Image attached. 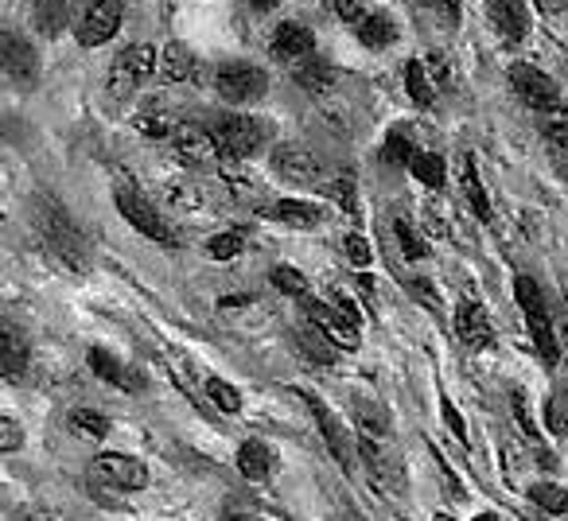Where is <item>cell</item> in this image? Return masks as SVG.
Listing matches in <instances>:
<instances>
[{
	"label": "cell",
	"instance_id": "cell-1",
	"mask_svg": "<svg viewBox=\"0 0 568 521\" xmlns=\"http://www.w3.org/2000/svg\"><path fill=\"white\" fill-rule=\"evenodd\" d=\"M113 203H118V211L125 214L129 226L141 229L149 242L164 245V249H175V245H180V234L168 226L164 214H160L156 206H152L149 198H144L141 191L133 187V183H118V191H113Z\"/></svg>",
	"mask_w": 568,
	"mask_h": 521
},
{
	"label": "cell",
	"instance_id": "cell-2",
	"mask_svg": "<svg viewBox=\"0 0 568 521\" xmlns=\"http://www.w3.org/2000/svg\"><path fill=\"white\" fill-rule=\"evenodd\" d=\"M514 293H518V304H521V311H526V319H529V335H534V343H537V355H541L549 366H557L560 339H557V324H552L549 304H545L541 288H537L529 277H518V280H514Z\"/></svg>",
	"mask_w": 568,
	"mask_h": 521
},
{
	"label": "cell",
	"instance_id": "cell-3",
	"mask_svg": "<svg viewBox=\"0 0 568 521\" xmlns=\"http://www.w3.org/2000/svg\"><path fill=\"white\" fill-rule=\"evenodd\" d=\"M40 234L48 242V249L55 253L59 260H67L71 269H82L87 265V237L79 234L71 218L63 214V206H43L40 211Z\"/></svg>",
	"mask_w": 568,
	"mask_h": 521
},
{
	"label": "cell",
	"instance_id": "cell-4",
	"mask_svg": "<svg viewBox=\"0 0 568 521\" xmlns=\"http://www.w3.org/2000/svg\"><path fill=\"white\" fill-rule=\"evenodd\" d=\"M152 71H160V55L149 48V43H133V48H125L118 59H113L110 79H105L110 86L105 90H110V98H129Z\"/></svg>",
	"mask_w": 568,
	"mask_h": 521
},
{
	"label": "cell",
	"instance_id": "cell-5",
	"mask_svg": "<svg viewBox=\"0 0 568 521\" xmlns=\"http://www.w3.org/2000/svg\"><path fill=\"white\" fill-rule=\"evenodd\" d=\"M90 479L113 490H144L149 487V467H144V459H133L125 451H102L90 463Z\"/></svg>",
	"mask_w": 568,
	"mask_h": 521
},
{
	"label": "cell",
	"instance_id": "cell-6",
	"mask_svg": "<svg viewBox=\"0 0 568 521\" xmlns=\"http://www.w3.org/2000/svg\"><path fill=\"white\" fill-rule=\"evenodd\" d=\"M214 90H219L222 102H230V105H253L265 98L268 79H265V71H257V67H250V63H226L214 74Z\"/></svg>",
	"mask_w": 568,
	"mask_h": 521
},
{
	"label": "cell",
	"instance_id": "cell-7",
	"mask_svg": "<svg viewBox=\"0 0 568 521\" xmlns=\"http://www.w3.org/2000/svg\"><path fill=\"white\" fill-rule=\"evenodd\" d=\"M214 136H219V152L226 160H250L261 149V141H265V125L234 113V118H219Z\"/></svg>",
	"mask_w": 568,
	"mask_h": 521
},
{
	"label": "cell",
	"instance_id": "cell-8",
	"mask_svg": "<svg viewBox=\"0 0 568 521\" xmlns=\"http://www.w3.org/2000/svg\"><path fill=\"white\" fill-rule=\"evenodd\" d=\"M358 456H363L371 487H378L382 494H402L405 474H402V467H397V459L386 451V440H366V436H358Z\"/></svg>",
	"mask_w": 568,
	"mask_h": 521
},
{
	"label": "cell",
	"instance_id": "cell-9",
	"mask_svg": "<svg viewBox=\"0 0 568 521\" xmlns=\"http://www.w3.org/2000/svg\"><path fill=\"white\" fill-rule=\"evenodd\" d=\"M121 20H125V4L121 0H94L82 12V24L74 35H79L82 48H102V43H110L121 32Z\"/></svg>",
	"mask_w": 568,
	"mask_h": 521
},
{
	"label": "cell",
	"instance_id": "cell-10",
	"mask_svg": "<svg viewBox=\"0 0 568 521\" xmlns=\"http://www.w3.org/2000/svg\"><path fill=\"white\" fill-rule=\"evenodd\" d=\"M273 172L281 175L284 183H301V187H312V183H320V175H324V164H320L316 152L304 149V144H276Z\"/></svg>",
	"mask_w": 568,
	"mask_h": 521
},
{
	"label": "cell",
	"instance_id": "cell-11",
	"mask_svg": "<svg viewBox=\"0 0 568 521\" xmlns=\"http://www.w3.org/2000/svg\"><path fill=\"white\" fill-rule=\"evenodd\" d=\"M308 304V324H316L339 350H358V324L343 316L332 300H304Z\"/></svg>",
	"mask_w": 568,
	"mask_h": 521
},
{
	"label": "cell",
	"instance_id": "cell-12",
	"mask_svg": "<svg viewBox=\"0 0 568 521\" xmlns=\"http://www.w3.org/2000/svg\"><path fill=\"white\" fill-rule=\"evenodd\" d=\"M172 149L183 164H206V160L219 156V136H214V129L199 125V121H180L172 133Z\"/></svg>",
	"mask_w": 568,
	"mask_h": 521
},
{
	"label": "cell",
	"instance_id": "cell-13",
	"mask_svg": "<svg viewBox=\"0 0 568 521\" xmlns=\"http://www.w3.org/2000/svg\"><path fill=\"white\" fill-rule=\"evenodd\" d=\"M510 82L514 90H518V98L526 105H534V110H557V82L549 79V74H541L537 67L529 63H514L510 67Z\"/></svg>",
	"mask_w": 568,
	"mask_h": 521
},
{
	"label": "cell",
	"instance_id": "cell-14",
	"mask_svg": "<svg viewBox=\"0 0 568 521\" xmlns=\"http://www.w3.org/2000/svg\"><path fill=\"white\" fill-rule=\"evenodd\" d=\"M312 51H316V35H312L308 28L296 24V20H284V24H276L273 55L281 59V63H304V59H312Z\"/></svg>",
	"mask_w": 568,
	"mask_h": 521
},
{
	"label": "cell",
	"instance_id": "cell-15",
	"mask_svg": "<svg viewBox=\"0 0 568 521\" xmlns=\"http://www.w3.org/2000/svg\"><path fill=\"white\" fill-rule=\"evenodd\" d=\"M456 335H459V343L471 347V350H487L490 343H495V327H490L483 304H475V300L459 304L456 308Z\"/></svg>",
	"mask_w": 568,
	"mask_h": 521
},
{
	"label": "cell",
	"instance_id": "cell-16",
	"mask_svg": "<svg viewBox=\"0 0 568 521\" xmlns=\"http://www.w3.org/2000/svg\"><path fill=\"white\" fill-rule=\"evenodd\" d=\"M4 71H9L12 82L20 86H32L36 74H40V59H36V48L17 32H4Z\"/></svg>",
	"mask_w": 568,
	"mask_h": 521
},
{
	"label": "cell",
	"instance_id": "cell-17",
	"mask_svg": "<svg viewBox=\"0 0 568 521\" xmlns=\"http://www.w3.org/2000/svg\"><path fill=\"white\" fill-rule=\"evenodd\" d=\"M301 397L308 401L312 417H316V425H320V436H324V443L332 448V456L339 459L343 471H351V443H347V432L339 428V420H335V412L327 409V405L320 401L316 394H301Z\"/></svg>",
	"mask_w": 568,
	"mask_h": 521
},
{
	"label": "cell",
	"instance_id": "cell-18",
	"mask_svg": "<svg viewBox=\"0 0 568 521\" xmlns=\"http://www.w3.org/2000/svg\"><path fill=\"white\" fill-rule=\"evenodd\" d=\"M90 370H94L102 381H110L113 389H125V394H136V389L144 386V378L133 370V366H125L121 358H113L110 350H102V347L90 350Z\"/></svg>",
	"mask_w": 568,
	"mask_h": 521
},
{
	"label": "cell",
	"instance_id": "cell-19",
	"mask_svg": "<svg viewBox=\"0 0 568 521\" xmlns=\"http://www.w3.org/2000/svg\"><path fill=\"white\" fill-rule=\"evenodd\" d=\"M219 180L226 183V191L237 203H261V198H265V183L245 167V160H222Z\"/></svg>",
	"mask_w": 568,
	"mask_h": 521
},
{
	"label": "cell",
	"instance_id": "cell-20",
	"mask_svg": "<svg viewBox=\"0 0 568 521\" xmlns=\"http://www.w3.org/2000/svg\"><path fill=\"white\" fill-rule=\"evenodd\" d=\"M82 0H36L32 4V20L43 35L55 40L67 24H74V12H79Z\"/></svg>",
	"mask_w": 568,
	"mask_h": 521
},
{
	"label": "cell",
	"instance_id": "cell-21",
	"mask_svg": "<svg viewBox=\"0 0 568 521\" xmlns=\"http://www.w3.org/2000/svg\"><path fill=\"white\" fill-rule=\"evenodd\" d=\"M261 214L273 222H284V226H296V229H312L324 222V211L316 203H301V198H281L273 206H261Z\"/></svg>",
	"mask_w": 568,
	"mask_h": 521
},
{
	"label": "cell",
	"instance_id": "cell-22",
	"mask_svg": "<svg viewBox=\"0 0 568 521\" xmlns=\"http://www.w3.org/2000/svg\"><path fill=\"white\" fill-rule=\"evenodd\" d=\"M490 20L495 28L506 35L510 43H521L529 32V12H526V0H490Z\"/></svg>",
	"mask_w": 568,
	"mask_h": 521
},
{
	"label": "cell",
	"instance_id": "cell-23",
	"mask_svg": "<svg viewBox=\"0 0 568 521\" xmlns=\"http://www.w3.org/2000/svg\"><path fill=\"white\" fill-rule=\"evenodd\" d=\"M28 366V343L24 335L17 331L12 324H4V331H0V370H4V378H20Z\"/></svg>",
	"mask_w": 568,
	"mask_h": 521
},
{
	"label": "cell",
	"instance_id": "cell-24",
	"mask_svg": "<svg viewBox=\"0 0 568 521\" xmlns=\"http://www.w3.org/2000/svg\"><path fill=\"white\" fill-rule=\"evenodd\" d=\"M237 471H242V479H250V482L268 479V474H273V451H268L261 440H245L242 448H237Z\"/></svg>",
	"mask_w": 568,
	"mask_h": 521
},
{
	"label": "cell",
	"instance_id": "cell-25",
	"mask_svg": "<svg viewBox=\"0 0 568 521\" xmlns=\"http://www.w3.org/2000/svg\"><path fill=\"white\" fill-rule=\"evenodd\" d=\"M191 74H195V55L187 51V43H168L164 55H160V79L180 86Z\"/></svg>",
	"mask_w": 568,
	"mask_h": 521
},
{
	"label": "cell",
	"instance_id": "cell-26",
	"mask_svg": "<svg viewBox=\"0 0 568 521\" xmlns=\"http://www.w3.org/2000/svg\"><path fill=\"white\" fill-rule=\"evenodd\" d=\"M133 125H136V133L152 136V141H156V136H172L175 133V121H172V113H168L164 102H144L141 110H136Z\"/></svg>",
	"mask_w": 568,
	"mask_h": 521
},
{
	"label": "cell",
	"instance_id": "cell-27",
	"mask_svg": "<svg viewBox=\"0 0 568 521\" xmlns=\"http://www.w3.org/2000/svg\"><path fill=\"white\" fill-rule=\"evenodd\" d=\"M355 32H358V40H363L371 51H382V48H389V43L397 40L394 20L382 17V12H374V17H363V24H358Z\"/></svg>",
	"mask_w": 568,
	"mask_h": 521
},
{
	"label": "cell",
	"instance_id": "cell-28",
	"mask_svg": "<svg viewBox=\"0 0 568 521\" xmlns=\"http://www.w3.org/2000/svg\"><path fill=\"white\" fill-rule=\"evenodd\" d=\"M293 74L308 94H327V90L335 86V71L327 63H320V59H304V63H296Z\"/></svg>",
	"mask_w": 568,
	"mask_h": 521
},
{
	"label": "cell",
	"instance_id": "cell-29",
	"mask_svg": "<svg viewBox=\"0 0 568 521\" xmlns=\"http://www.w3.org/2000/svg\"><path fill=\"white\" fill-rule=\"evenodd\" d=\"M296 347L312 358V366H327V362H332V350H339L316 324H308V327H301V331H296Z\"/></svg>",
	"mask_w": 568,
	"mask_h": 521
},
{
	"label": "cell",
	"instance_id": "cell-30",
	"mask_svg": "<svg viewBox=\"0 0 568 521\" xmlns=\"http://www.w3.org/2000/svg\"><path fill=\"white\" fill-rule=\"evenodd\" d=\"M409 172H413V180L425 183L428 191H440L444 180H448V167H444V160L436 156V152H417L413 164H409Z\"/></svg>",
	"mask_w": 568,
	"mask_h": 521
},
{
	"label": "cell",
	"instance_id": "cell-31",
	"mask_svg": "<svg viewBox=\"0 0 568 521\" xmlns=\"http://www.w3.org/2000/svg\"><path fill=\"white\" fill-rule=\"evenodd\" d=\"M67 428H71L74 436H87V440H105L113 425L98 409H74L71 417H67Z\"/></svg>",
	"mask_w": 568,
	"mask_h": 521
},
{
	"label": "cell",
	"instance_id": "cell-32",
	"mask_svg": "<svg viewBox=\"0 0 568 521\" xmlns=\"http://www.w3.org/2000/svg\"><path fill=\"white\" fill-rule=\"evenodd\" d=\"M405 86H409V98H413L417 105H433V102H436L433 74H428V67L420 63V59H413V63L405 67Z\"/></svg>",
	"mask_w": 568,
	"mask_h": 521
},
{
	"label": "cell",
	"instance_id": "cell-33",
	"mask_svg": "<svg viewBox=\"0 0 568 521\" xmlns=\"http://www.w3.org/2000/svg\"><path fill=\"white\" fill-rule=\"evenodd\" d=\"M464 191H467V198H471L475 218L487 222V218H490V198H487V187H483L479 167H475V160H471V156H464Z\"/></svg>",
	"mask_w": 568,
	"mask_h": 521
},
{
	"label": "cell",
	"instance_id": "cell-34",
	"mask_svg": "<svg viewBox=\"0 0 568 521\" xmlns=\"http://www.w3.org/2000/svg\"><path fill=\"white\" fill-rule=\"evenodd\" d=\"M529 498H534L545 513H568V487H560V482H534Z\"/></svg>",
	"mask_w": 568,
	"mask_h": 521
},
{
	"label": "cell",
	"instance_id": "cell-35",
	"mask_svg": "<svg viewBox=\"0 0 568 521\" xmlns=\"http://www.w3.org/2000/svg\"><path fill=\"white\" fill-rule=\"evenodd\" d=\"M203 394H206V401H211L214 409H222V412L242 409V394H237V389L230 386V381H222V378H206Z\"/></svg>",
	"mask_w": 568,
	"mask_h": 521
},
{
	"label": "cell",
	"instance_id": "cell-36",
	"mask_svg": "<svg viewBox=\"0 0 568 521\" xmlns=\"http://www.w3.org/2000/svg\"><path fill=\"white\" fill-rule=\"evenodd\" d=\"M510 412H514V420H518L521 436H526L529 443L541 440V428L534 425V412H529V397H526V389H514V394H510Z\"/></svg>",
	"mask_w": 568,
	"mask_h": 521
},
{
	"label": "cell",
	"instance_id": "cell-37",
	"mask_svg": "<svg viewBox=\"0 0 568 521\" xmlns=\"http://www.w3.org/2000/svg\"><path fill=\"white\" fill-rule=\"evenodd\" d=\"M242 249H245V237L237 234V229H226V234H214L211 242H206V257H211V260H234Z\"/></svg>",
	"mask_w": 568,
	"mask_h": 521
},
{
	"label": "cell",
	"instance_id": "cell-38",
	"mask_svg": "<svg viewBox=\"0 0 568 521\" xmlns=\"http://www.w3.org/2000/svg\"><path fill=\"white\" fill-rule=\"evenodd\" d=\"M413 156H417V149H413L409 136H405V133H389V136H386V149H382V160H386L389 167L413 164Z\"/></svg>",
	"mask_w": 568,
	"mask_h": 521
},
{
	"label": "cell",
	"instance_id": "cell-39",
	"mask_svg": "<svg viewBox=\"0 0 568 521\" xmlns=\"http://www.w3.org/2000/svg\"><path fill=\"white\" fill-rule=\"evenodd\" d=\"M273 285L281 288V293H288V296H308V277H304L301 269H293V265H276Z\"/></svg>",
	"mask_w": 568,
	"mask_h": 521
},
{
	"label": "cell",
	"instance_id": "cell-40",
	"mask_svg": "<svg viewBox=\"0 0 568 521\" xmlns=\"http://www.w3.org/2000/svg\"><path fill=\"white\" fill-rule=\"evenodd\" d=\"M327 195H332L335 203L343 206V214H351V218H355V214H358V198H355V180H351V172H343L339 180H332V183H327Z\"/></svg>",
	"mask_w": 568,
	"mask_h": 521
},
{
	"label": "cell",
	"instance_id": "cell-41",
	"mask_svg": "<svg viewBox=\"0 0 568 521\" xmlns=\"http://www.w3.org/2000/svg\"><path fill=\"white\" fill-rule=\"evenodd\" d=\"M164 198L168 206H175V211H203V195H199L195 187H183V183H168L164 187Z\"/></svg>",
	"mask_w": 568,
	"mask_h": 521
},
{
	"label": "cell",
	"instance_id": "cell-42",
	"mask_svg": "<svg viewBox=\"0 0 568 521\" xmlns=\"http://www.w3.org/2000/svg\"><path fill=\"white\" fill-rule=\"evenodd\" d=\"M394 234L402 237V249H405V257H409V260L428 257V242H425V237H420L417 229H413L405 218H397V222H394Z\"/></svg>",
	"mask_w": 568,
	"mask_h": 521
},
{
	"label": "cell",
	"instance_id": "cell-43",
	"mask_svg": "<svg viewBox=\"0 0 568 521\" xmlns=\"http://www.w3.org/2000/svg\"><path fill=\"white\" fill-rule=\"evenodd\" d=\"M545 425H549L552 436H568V397L552 394L549 405H545Z\"/></svg>",
	"mask_w": 568,
	"mask_h": 521
},
{
	"label": "cell",
	"instance_id": "cell-44",
	"mask_svg": "<svg viewBox=\"0 0 568 521\" xmlns=\"http://www.w3.org/2000/svg\"><path fill=\"white\" fill-rule=\"evenodd\" d=\"M541 129H545V136H549L552 144H560V149H568V110H549L541 118Z\"/></svg>",
	"mask_w": 568,
	"mask_h": 521
},
{
	"label": "cell",
	"instance_id": "cell-45",
	"mask_svg": "<svg viewBox=\"0 0 568 521\" xmlns=\"http://www.w3.org/2000/svg\"><path fill=\"white\" fill-rule=\"evenodd\" d=\"M343 249H347L351 265H358V269H366V265L374 260V249H371V242H366L363 234H347V237H343Z\"/></svg>",
	"mask_w": 568,
	"mask_h": 521
},
{
	"label": "cell",
	"instance_id": "cell-46",
	"mask_svg": "<svg viewBox=\"0 0 568 521\" xmlns=\"http://www.w3.org/2000/svg\"><path fill=\"white\" fill-rule=\"evenodd\" d=\"M24 448V432H20V425L12 417H4L0 420V451L4 456H12V451H20Z\"/></svg>",
	"mask_w": 568,
	"mask_h": 521
},
{
	"label": "cell",
	"instance_id": "cell-47",
	"mask_svg": "<svg viewBox=\"0 0 568 521\" xmlns=\"http://www.w3.org/2000/svg\"><path fill=\"white\" fill-rule=\"evenodd\" d=\"M440 417H444V425H448V432L456 436V440L467 448V443H471V436H467L464 417H459V412H456V405H452V401H440Z\"/></svg>",
	"mask_w": 568,
	"mask_h": 521
},
{
	"label": "cell",
	"instance_id": "cell-48",
	"mask_svg": "<svg viewBox=\"0 0 568 521\" xmlns=\"http://www.w3.org/2000/svg\"><path fill=\"white\" fill-rule=\"evenodd\" d=\"M327 9L339 20H347V24H363V0H327Z\"/></svg>",
	"mask_w": 568,
	"mask_h": 521
},
{
	"label": "cell",
	"instance_id": "cell-49",
	"mask_svg": "<svg viewBox=\"0 0 568 521\" xmlns=\"http://www.w3.org/2000/svg\"><path fill=\"white\" fill-rule=\"evenodd\" d=\"M168 362H172V366H168V370H172V378H175V381H180V386H183V389H187V394H199L195 378H191V366H187V362H183V358H180V355H172V358H168Z\"/></svg>",
	"mask_w": 568,
	"mask_h": 521
},
{
	"label": "cell",
	"instance_id": "cell-50",
	"mask_svg": "<svg viewBox=\"0 0 568 521\" xmlns=\"http://www.w3.org/2000/svg\"><path fill=\"white\" fill-rule=\"evenodd\" d=\"M409 288H413V296H417V300H425L433 311H440V300H436V293L425 285V280H409Z\"/></svg>",
	"mask_w": 568,
	"mask_h": 521
},
{
	"label": "cell",
	"instance_id": "cell-51",
	"mask_svg": "<svg viewBox=\"0 0 568 521\" xmlns=\"http://www.w3.org/2000/svg\"><path fill=\"white\" fill-rule=\"evenodd\" d=\"M433 4H436V9H440L448 20H459V0H433Z\"/></svg>",
	"mask_w": 568,
	"mask_h": 521
},
{
	"label": "cell",
	"instance_id": "cell-52",
	"mask_svg": "<svg viewBox=\"0 0 568 521\" xmlns=\"http://www.w3.org/2000/svg\"><path fill=\"white\" fill-rule=\"evenodd\" d=\"M17 521H55V518H51V513H43V510H20Z\"/></svg>",
	"mask_w": 568,
	"mask_h": 521
},
{
	"label": "cell",
	"instance_id": "cell-53",
	"mask_svg": "<svg viewBox=\"0 0 568 521\" xmlns=\"http://www.w3.org/2000/svg\"><path fill=\"white\" fill-rule=\"evenodd\" d=\"M250 304V296H222L219 308H245Z\"/></svg>",
	"mask_w": 568,
	"mask_h": 521
},
{
	"label": "cell",
	"instance_id": "cell-54",
	"mask_svg": "<svg viewBox=\"0 0 568 521\" xmlns=\"http://www.w3.org/2000/svg\"><path fill=\"white\" fill-rule=\"evenodd\" d=\"M222 521H253L245 510H237V505H226V513H222Z\"/></svg>",
	"mask_w": 568,
	"mask_h": 521
},
{
	"label": "cell",
	"instance_id": "cell-55",
	"mask_svg": "<svg viewBox=\"0 0 568 521\" xmlns=\"http://www.w3.org/2000/svg\"><path fill=\"white\" fill-rule=\"evenodd\" d=\"M245 4H250V9H257V12H273L281 0H245Z\"/></svg>",
	"mask_w": 568,
	"mask_h": 521
},
{
	"label": "cell",
	"instance_id": "cell-56",
	"mask_svg": "<svg viewBox=\"0 0 568 521\" xmlns=\"http://www.w3.org/2000/svg\"><path fill=\"white\" fill-rule=\"evenodd\" d=\"M557 339H560V343H568V316L557 324Z\"/></svg>",
	"mask_w": 568,
	"mask_h": 521
},
{
	"label": "cell",
	"instance_id": "cell-57",
	"mask_svg": "<svg viewBox=\"0 0 568 521\" xmlns=\"http://www.w3.org/2000/svg\"><path fill=\"white\" fill-rule=\"evenodd\" d=\"M475 521H503V518H498V513H479Z\"/></svg>",
	"mask_w": 568,
	"mask_h": 521
},
{
	"label": "cell",
	"instance_id": "cell-58",
	"mask_svg": "<svg viewBox=\"0 0 568 521\" xmlns=\"http://www.w3.org/2000/svg\"><path fill=\"white\" fill-rule=\"evenodd\" d=\"M433 521H456V518H452V513H436Z\"/></svg>",
	"mask_w": 568,
	"mask_h": 521
}]
</instances>
